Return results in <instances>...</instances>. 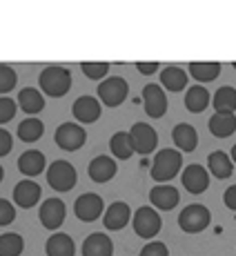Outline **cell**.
<instances>
[{
    "label": "cell",
    "mask_w": 236,
    "mask_h": 256,
    "mask_svg": "<svg viewBox=\"0 0 236 256\" xmlns=\"http://www.w3.org/2000/svg\"><path fill=\"white\" fill-rule=\"evenodd\" d=\"M74 214L82 223H92V220L100 218L105 214V203H102V198L98 194L87 192V194H80L74 200Z\"/></svg>",
    "instance_id": "obj_8"
},
{
    "label": "cell",
    "mask_w": 236,
    "mask_h": 256,
    "mask_svg": "<svg viewBox=\"0 0 236 256\" xmlns=\"http://www.w3.org/2000/svg\"><path fill=\"white\" fill-rule=\"evenodd\" d=\"M110 150L114 154V158H120V160L132 158L134 150H132V142H130V132H116L110 138Z\"/></svg>",
    "instance_id": "obj_30"
},
{
    "label": "cell",
    "mask_w": 236,
    "mask_h": 256,
    "mask_svg": "<svg viewBox=\"0 0 236 256\" xmlns=\"http://www.w3.org/2000/svg\"><path fill=\"white\" fill-rule=\"evenodd\" d=\"M142 107L150 118H163L167 112V96L160 85L142 87Z\"/></svg>",
    "instance_id": "obj_10"
},
{
    "label": "cell",
    "mask_w": 236,
    "mask_h": 256,
    "mask_svg": "<svg viewBox=\"0 0 236 256\" xmlns=\"http://www.w3.org/2000/svg\"><path fill=\"white\" fill-rule=\"evenodd\" d=\"M76 167L70 160H54L47 167V183L56 192H70L76 187Z\"/></svg>",
    "instance_id": "obj_5"
},
{
    "label": "cell",
    "mask_w": 236,
    "mask_h": 256,
    "mask_svg": "<svg viewBox=\"0 0 236 256\" xmlns=\"http://www.w3.org/2000/svg\"><path fill=\"white\" fill-rule=\"evenodd\" d=\"M14 200H16L18 208L29 210L40 200V185L32 178H24L20 180L16 187H14Z\"/></svg>",
    "instance_id": "obj_15"
},
{
    "label": "cell",
    "mask_w": 236,
    "mask_h": 256,
    "mask_svg": "<svg viewBox=\"0 0 236 256\" xmlns=\"http://www.w3.org/2000/svg\"><path fill=\"white\" fill-rule=\"evenodd\" d=\"M232 65H234V70H236V62H232Z\"/></svg>",
    "instance_id": "obj_42"
},
{
    "label": "cell",
    "mask_w": 236,
    "mask_h": 256,
    "mask_svg": "<svg viewBox=\"0 0 236 256\" xmlns=\"http://www.w3.org/2000/svg\"><path fill=\"white\" fill-rule=\"evenodd\" d=\"M45 154L38 150H29V152H22L20 158H18V170L22 172L27 178H34V176L42 174L45 172Z\"/></svg>",
    "instance_id": "obj_19"
},
{
    "label": "cell",
    "mask_w": 236,
    "mask_h": 256,
    "mask_svg": "<svg viewBox=\"0 0 236 256\" xmlns=\"http://www.w3.org/2000/svg\"><path fill=\"white\" fill-rule=\"evenodd\" d=\"M223 203L228 205V208L232 210V212H236V185H232V187H228V190H225Z\"/></svg>",
    "instance_id": "obj_38"
},
{
    "label": "cell",
    "mask_w": 236,
    "mask_h": 256,
    "mask_svg": "<svg viewBox=\"0 0 236 256\" xmlns=\"http://www.w3.org/2000/svg\"><path fill=\"white\" fill-rule=\"evenodd\" d=\"M150 200L156 210L170 212L178 205L180 196H178V190H174L172 185H156V187H152V192H150Z\"/></svg>",
    "instance_id": "obj_17"
},
{
    "label": "cell",
    "mask_w": 236,
    "mask_h": 256,
    "mask_svg": "<svg viewBox=\"0 0 236 256\" xmlns=\"http://www.w3.org/2000/svg\"><path fill=\"white\" fill-rule=\"evenodd\" d=\"M130 142H132L134 154L147 156L158 145V134H156V130L152 125H147V122H136L130 130Z\"/></svg>",
    "instance_id": "obj_7"
},
{
    "label": "cell",
    "mask_w": 236,
    "mask_h": 256,
    "mask_svg": "<svg viewBox=\"0 0 236 256\" xmlns=\"http://www.w3.org/2000/svg\"><path fill=\"white\" fill-rule=\"evenodd\" d=\"M180 180H183V187L190 192V194H203V192L210 187V172L205 170L203 165L192 163V165L185 167Z\"/></svg>",
    "instance_id": "obj_12"
},
{
    "label": "cell",
    "mask_w": 236,
    "mask_h": 256,
    "mask_svg": "<svg viewBox=\"0 0 236 256\" xmlns=\"http://www.w3.org/2000/svg\"><path fill=\"white\" fill-rule=\"evenodd\" d=\"M2 178H4V170H2V165H0V183H2Z\"/></svg>",
    "instance_id": "obj_41"
},
{
    "label": "cell",
    "mask_w": 236,
    "mask_h": 256,
    "mask_svg": "<svg viewBox=\"0 0 236 256\" xmlns=\"http://www.w3.org/2000/svg\"><path fill=\"white\" fill-rule=\"evenodd\" d=\"M12 147H14L12 134H9L7 130H2V127H0V156H7L9 152H12Z\"/></svg>",
    "instance_id": "obj_37"
},
{
    "label": "cell",
    "mask_w": 236,
    "mask_h": 256,
    "mask_svg": "<svg viewBox=\"0 0 236 256\" xmlns=\"http://www.w3.org/2000/svg\"><path fill=\"white\" fill-rule=\"evenodd\" d=\"M24 250V240L20 234L7 232L0 234V256H20Z\"/></svg>",
    "instance_id": "obj_31"
},
{
    "label": "cell",
    "mask_w": 236,
    "mask_h": 256,
    "mask_svg": "<svg viewBox=\"0 0 236 256\" xmlns=\"http://www.w3.org/2000/svg\"><path fill=\"white\" fill-rule=\"evenodd\" d=\"M130 85L122 76H110L102 82H98V100L105 102L107 107H118L125 102Z\"/></svg>",
    "instance_id": "obj_6"
},
{
    "label": "cell",
    "mask_w": 236,
    "mask_h": 256,
    "mask_svg": "<svg viewBox=\"0 0 236 256\" xmlns=\"http://www.w3.org/2000/svg\"><path fill=\"white\" fill-rule=\"evenodd\" d=\"M38 85H40L42 94L52 98H60L72 90V72L60 65H49L38 76Z\"/></svg>",
    "instance_id": "obj_1"
},
{
    "label": "cell",
    "mask_w": 236,
    "mask_h": 256,
    "mask_svg": "<svg viewBox=\"0 0 236 256\" xmlns=\"http://www.w3.org/2000/svg\"><path fill=\"white\" fill-rule=\"evenodd\" d=\"M132 228H134L136 236L150 240V238H154V236L160 232L163 220H160V214L154 208L142 205V208H138L134 212V216H132Z\"/></svg>",
    "instance_id": "obj_3"
},
{
    "label": "cell",
    "mask_w": 236,
    "mask_h": 256,
    "mask_svg": "<svg viewBox=\"0 0 236 256\" xmlns=\"http://www.w3.org/2000/svg\"><path fill=\"white\" fill-rule=\"evenodd\" d=\"M214 110L216 112H223V114H234L236 112V90L234 87H220L214 94V100H212Z\"/></svg>",
    "instance_id": "obj_28"
},
{
    "label": "cell",
    "mask_w": 236,
    "mask_h": 256,
    "mask_svg": "<svg viewBox=\"0 0 236 256\" xmlns=\"http://www.w3.org/2000/svg\"><path fill=\"white\" fill-rule=\"evenodd\" d=\"M67 216V208L60 198H47L42 200L40 210H38V218H40L42 228L47 230H58Z\"/></svg>",
    "instance_id": "obj_11"
},
{
    "label": "cell",
    "mask_w": 236,
    "mask_h": 256,
    "mask_svg": "<svg viewBox=\"0 0 236 256\" xmlns=\"http://www.w3.org/2000/svg\"><path fill=\"white\" fill-rule=\"evenodd\" d=\"M130 218H132V210H130V205L122 203V200H114V203L105 210V214H102V223H105V228L110 230V232L122 230L130 223Z\"/></svg>",
    "instance_id": "obj_13"
},
{
    "label": "cell",
    "mask_w": 236,
    "mask_h": 256,
    "mask_svg": "<svg viewBox=\"0 0 236 256\" xmlns=\"http://www.w3.org/2000/svg\"><path fill=\"white\" fill-rule=\"evenodd\" d=\"M72 114L78 122H96L100 118V100L96 96H80L74 100Z\"/></svg>",
    "instance_id": "obj_14"
},
{
    "label": "cell",
    "mask_w": 236,
    "mask_h": 256,
    "mask_svg": "<svg viewBox=\"0 0 236 256\" xmlns=\"http://www.w3.org/2000/svg\"><path fill=\"white\" fill-rule=\"evenodd\" d=\"M210 132L216 138H228L236 132V116L234 114H223V112H216L208 122Z\"/></svg>",
    "instance_id": "obj_24"
},
{
    "label": "cell",
    "mask_w": 236,
    "mask_h": 256,
    "mask_svg": "<svg viewBox=\"0 0 236 256\" xmlns=\"http://www.w3.org/2000/svg\"><path fill=\"white\" fill-rule=\"evenodd\" d=\"M18 105H20V110L24 114L34 116L45 110V96H42L40 90H36V87H24V90H20V94H18Z\"/></svg>",
    "instance_id": "obj_22"
},
{
    "label": "cell",
    "mask_w": 236,
    "mask_h": 256,
    "mask_svg": "<svg viewBox=\"0 0 236 256\" xmlns=\"http://www.w3.org/2000/svg\"><path fill=\"white\" fill-rule=\"evenodd\" d=\"M188 74L194 78L196 82H212V80L218 78V74H220V62H198V60H194V62H190Z\"/></svg>",
    "instance_id": "obj_27"
},
{
    "label": "cell",
    "mask_w": 236,
    "mask_h": 256,
    "mask_svg": "<svg viewBox=\"0 0 236 256\" xmlns=\"http://www.w3.org/2000/svg\"><path fill=\"white\" fill-rule=\"evenodd\" d=\"M136 70L145 74V76H150V74L158 72V62H136Z\"/></svg>",
    "instance_id": "obj_39"
},
{
    "label": "cell",
    "mask_w": 236,
    "mask_h": 256,
    "mask_svg": "<svg viewBox=\"0 0 236 256\" xmlns=\"http://www.w3.org/2000/svg\"><path fill=\"white\" fill-rule=\"evenodd\" d=\"M14 116H16V100L0 96V125L9 122Z\"/></svg>",
    "instance_id": "obj_34"
},
{
    "label": "cell",
    "mask_w": 236,
    "mask_h": 256,
    "mask_svg": "<svg viewBox=\"0 0 236 256\" xmlns=\"http://www.w3.org/2000/svg\"><path fill=\"white\" fill-rule=\"evenodd\" d=\"M188 72L180 70L176 65H170L160 72V87H165L167 92H183L188 85Z\"/></svg>",
    "instance_id": "obj_25"
},
{
    "label": "cell",
    "mask_w": 236,
    "mask_h": 256,
    "mask_svg": "<svg viewBox=\"0 0 236 256\" xmlns=\"http://www.w3.org/2000/svg\"><path fill=\"white\" fill-rule=\"evenodd\" d=\"M16 82H18L16 70L9 65H0V94H9L16 87Z\"/></svg>",
    "instance_id": "obj_33"
},
{
    "label": "cell",
    "mask_w": 236,
    "mask_h": 256,
    "mask_svg": "<svg viewBox=\"0 0 236 256\" xmlns=\"http://www.w3.org/2000/svg\"><path fill=\"white\" fill-rule=\"evenodd\" d=\"M16 218V208L7 198H0V225H12Z\"/></svg>",
    "instance_id": "obj_35"
},
{
    "label": "cell",
    "mask_w": 236,
    "mask_h": 256,
    "mask_svg": "<svg viewBox=\"0 0 236 256\" xmlns=\"http://www.w3.org/2000/svg\"><path fill=\"white\" fill-rule=\"evenodd\" d=\"M80 70L82 74H85L90 80H102V78L107 76V72H110V65L107 62H90V60H85V62H80Z\"/></svg>",
    "instance_id": "obj_32"
},
{
    "label": "cell",
    "mask_w": 236,
    "mask_h": 256,
    "mask_svg": "<svg viewBox=\"0 0 236 256\" xmlns=\"http://www.w3.org/2000/svg\"><path fill=\"white\" fill-rule=\"evenodd\" d=\"M45 252H47V256H74L76 254V245H74L70 234L56 232L47 238Z\"/></svg>",
    "instance_id": "obj_21"
},
{
    "label": "cell",
    "mask_w": 236,
    "mask_h": 256,
    "mask_svg": "<svg viewBox=\"0 0 236 256\" xmlns=\"http://www.w3.org/2000/svg\"><path fill=\"white\" fill-rule=\"evenodd\" d=\"M87 172H90V178L94 180V183H110L116 176L118 167L112 156H96L90 163V167H87Z\"/></svg>",
    "instance_id": "obj_16"
},
{
    "label": "cell",
    "mask_w": 236,
    "mask_h": 256,
    "mask_svg": "<svg viewBox=\"0 0 236 256\" xmlns=\"http://www.w3.org/2000/svg\"><path fill=\"white\" fill-rule=\"evenodd\" d=\"M210 102H212V96H210V92L203 85H192L188 94H185V107H188V112H192V114L205 112Z\"/></svg>",
    "instance_id": "obj_23"
},
{
    "label": "cell",
    "mask_w": 236,
    "mask_h": 256,
    "mask_svg": "<svg viewBox=\"0 0 236 256\" xmlns=\"http://www.w3.org/2000/svg\"><path fill=\"white\" fill-rule=\"evenodd\" d=\"M230 158H232V163L236 165V145L232 147V156H230Z\"/></svg>",
    "instance_id": "obj_40"
},
{
    "label": "cell",
    "mask_w": 236,
    "mask_h": 256,
    "mask_svg": "<svg viewBox=\"0 0 236 256\" xmlns=\"http://www.w3.org/2000/svg\"><path fill=\"white\" fill-rule=\"evenodd\" d=\"M45 132V125H42L40 118H24V120L18 125V138L22 142H36Z\"/></svg>",
    "instance_id": "obj_29"
},
{
    "label": "cell",
    "mask_w": 236,
    "mask_h": 256,
    "mask_svg": "<svg viewBox=\"0 0 236 256\" xmlns=\"http://www.w3.org/2000/svg\"><path fill=\"white\" fill-rule=\"evenodd\" d=\"M172 140L178 147V152H194L196 145H198V134L196 130L190 125V122H178V125L172 130Z\"/></svg>",
    "instance_id": "obj_20"
},
{
    "label": "cell",
    "mask_w": 236,
    "mask_h": 256,
    "mask_svg": "<svg viewBox=\"0 0 236 256\" xmlns=\"http://www.w3.org/2000/svg\"><path fill=\"white\" fill-rule=\"evenodd\" d=\"M54 140H56V145L60 147V150L76 152L85 145L87 134L78 122H62V125L56 130V134H54Z\"/></svg>",
    "instance_id": "obj_9"
},
{
    "label": "cell",
    "mask_w": 236,
    "mask_h": 256,
    "mask_svg": "<svg viewBox=\"0 0 236 256\" xmlns=\"http://www.w3.org/2000/svg\"><path fill=\"white\" fill-rule=\"evenodd\" d=\"M208 172H212L216 178L225 180V178L232 176L234 163H232V158H230L225 152H212V154L208 156Z\"/></svg>",
    "instance_id": "obj_26"
},
{
    "label": "cell",
    "mask_w": 236,
    "mask_h": 256,
    "mask_svg": "<svg viewBox=\"0 0 236 256\" xmlns=\"http://www.w3.org/2000/svg\"><path fill=\"white\" fill-rule=\"evenodd\" d=\"M212 223V212H210L205 205L194 203L183 208V212L178 214V225L183 232L188 234H198L203 230H208V225Z\"/></svg>",
    "instance_id": "obj_4"
},
{
    "label": "cell",
    "mask_w": 236,
    "mask_h": 256,
    "mask_svg": "<svg viewBox=\"0 0 236 256\" xmlns=\"http://www.w3.org/2000/svg\"><path fill=\"white\" fill-rule=\"evenodd\" d=\"M167 245L160 243V240H152V243H147L145 248L140 250L138 256H167Z\"/></svg>",
    "instance_id": "obj_36"
},
{
    "label": "cell",
    "mask_w": 236,
    "mask_h": 256,
    "mask_svg": "<svg viewBox=\"0 0 236 256\" xmlns=\"http://www.w3.org/2000/svg\"><path fill=\"white\" fill-rule=\"evenodd\" d=\"M82 256H112L114 254V243L107 234L102 232H96V234H90L82 243Z\"/></svg>",
    "instance_id": "obj_18"
},
{
    "label": "cell",
    "mask_w": 236,
    "mask_h": 256,
    "mask_svg": "<svg viewBox=\"0 0 236 256\" xmlns=\"http://www.w3.org/2000/svg\"><path fill=\"white\" fill-rule=\"evenodd\" d=\"M183 167V154L178 150H160L158 154L154 156V163H152V172L150 176L156 180V183H167L172 180Z\"/></svg>",
    "instance_id": "obj_2"
}]
</instances>
